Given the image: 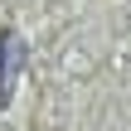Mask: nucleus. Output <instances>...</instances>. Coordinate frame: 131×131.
Instances as JSON below:
<instances>
[{"label":"nucleus","mask_w":131,"mask_h":131,"mask_svg":"<svg viewBox=\"0 0 131 131\" xmlns=\"http://www.w3.org/2000/svg\"><path fill=\"white\" fill-rule=\"evenodd\" d=\"M24 39L15 34V29H5L0 34V107H10V97H15V83H19V73H24Z\"/></svg>","instance_id":"nucleus-1"}]
</instances>
